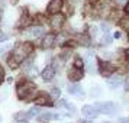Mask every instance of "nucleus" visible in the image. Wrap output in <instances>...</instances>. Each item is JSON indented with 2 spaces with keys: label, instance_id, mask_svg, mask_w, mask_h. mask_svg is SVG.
<instances>
[{
  "label": "nucleus",
  "instance_id": "nucleus-27",
  "mask_svg": "<svg viewBox=\"0 0 129 123\" xmlns=\"http://www.w3.org/2000/svg\"><path fill=\"white\" fill-rule=\"evenodd\" d=\"M116 3L119 6H125V5H128V0H116Z\"/></svg>",
  "mask_w": 129,
  "mask_h": 123
},
{
  "label": "nucleus",
  "instance_id": "nucleus-23",
  "mask_svg": "<svg viewBox=\"0 0 129 123\" xmlns=\"http://www.w3.org/2000/svg\"><path fill=\"white\" fill-rule=\"evenodd\" d=\"M7 99V90L5 88V90H2L0 91V101H3V100Z\"/></svg>",
  "mask_w": 129,
  "mask_h": 123
},
{
  "label": "nucleus",
  "instance_id": "nucleus-18",
  "mask_svg": "<svg viewBox=\"0 0 129 123\" xmlns=\"http://www.w3.org/2000/svg\"><path fill=\"white\" fill-rule=\"evenodd\" d=\"M100 93H102V88L99 86H91L90 88V94H91V97H99Z\"/></svg>",
  "mask_w": 129,
  "mask_h": 123
},
{
  "label": "nucleus",
  "instance_id": "nucleus-35",
  "mask_svg": "<svg viewBox=\"0 0 129 123\" xmlns=\"http://www.w3.org/2000/svg\"><path fill=\"white\" fill-rule=\"evenodd\" d=\"M16 2H18V0H12V3H16Z\"/></svg>",
  "mask_w": 129,
  "mask_h": 123
},
{
  "label": "nucleus",
  "instance_id": "nucleus-4",
  "mask_svg": "<svg viewBox=\"0 0 129 123\" xmlns=\"http://www.w3.org/2000/svg\"><path fill=\"white\" fill-rule=\"evenodd\" d=\"M62 5H64L62 0H51V2L48 3V6H47V12L51 13V15L59 13V10L62 9Z\"/></svg>",
  "mask_w": 129,
  "mask_h": 123
},
{
  "label": "nucleus",
  "instance_id": "nucleus-24",
  "mask_svg": "<svg viewBox=\"0 0 129 123\" xmlns=\"http://www.w3.org/2000/svg\"><path fill=\"white\" fill-rule=\"evenodd\" d=\"M88 32H90L88 35L91 36V38H94V36H96V32H97V29H96V26H90V29H88Z\"/></svg>",
  "mask_w": 129,
  "mask_h": 123
},
{
  "label": "nucleus",
  "instance_id": "nucleus-29",
  "mask_svg": "<svg viewBox=\"0 0 129 123\" xmlns=\"http://www.w3.org/2000/svg\"><path fill=\"white\" fill-rule=\"evenodd\" d=\"M6 35H3V32H0V42H3V41H6Z\"/></svg>",
  "mask_w": 129,
  "mask_h": 123
},
{
  "label": "nucleus",
  "instance_id": "nucleus-17",
  "mask_svg": "<svg viewBox=\"0 0 129 123\" xmlns=\"http://www.w3.org/2000/svg\"><path fill=\"white\" fill-rule=\"evenodd\" d=\"M35 103L38 106H51V104H52V103L48 100V97H45V96H39V97H36Z\"/></svg>",
  "mask_w": 129,
  "mask_h": 123
},
{
  "label": "nucleus",
  "instance_id": "nucleus-33",
  "mask_svg": "<svg viewBox=\"0 0 129 123\" xmlns=\"http://www.w3.org/2000/svg\"><path fill=\"white\" fill-rule=\"evenodd\" d=\"M126 12H128V15H129V5L126 6Z\"/></svg>",
  "mask_w": 129,
  "mask_h": 123
},
{
  "label": "nucleus",
  "instance_id": "nucleus-12",
  "mask_svg": "<svg viewBox=\"0 0 129 123\" xmlns=\"http://www.w3.org/2000/svg\"><path fill=\"white\" fill-rule=\"evenodd\" d=\"M68 93L71 96H76V97H84V90H83L81 86H78V84H73L68 87Z\"/></svg>",
  "mask_w": 129,
  "mask_h": 123
},
{
  "label": "nucleus",
  "instance_id": "nucleus-9",
  "mask_svg": "<svg viewBox=\"0 0 129 123\" xmlns=\"http://www.w3.org/2000/svg\"><path fill=\"white\" fill-rule=\"evenodd\" d=\"M55 41H57V35L55 33H47L42 39V47L45 49H49L55 45Z\"/></svg>",
  "mask_w": 129,
  "mask_h": 123
},
{
  "label": "nucleus",
  "instance_id": "nucleus-8",
  "mask_svg": "<svg viewBox=\"0 0 129 123\" xmlns=\"http://www.w3.org/2000/svg\"><path fill=\"white\" fill-rule=\"evenodd\" d=\"M51 26H52L54 29H59L62 25H64L65 22V18L61 15V13H55V15H52V18H51Z\"/></svg>",
  "mask_w": 129,
  "mask_h": 123
},
{
  "label": "nucleus",
  "instance_id": "nucleus-28",
  "mask_svg": "<svg viewBox=\"0 0 129 123\" xmlns=\"http://www.w3.org/2000/svg\"><path fill=\"white\" fill-rule=\"evenodd\" d=\"M3 78H5V71H3L2 65H0V84H2V81H3Z\"/></svg>",
  "mask_w": 129,
  "mask_h": 123
},
{
  "label": "nucleus",
  "instance_id": "nucleus-15",
  "mask_svg": "<svg viewBox=\"0 0 129 123\" xmlns=\"http://www.w3.org/2000/svg\"><path fill=\"white\" fill-rule=\"evenodd\" d=\"M86 61H87V70L90 74H96V65H94V59H93V54H87V58H86Z\"/></svg>",
  "mask_w": 129,
  "mask_h": 123
},
{
  "label": "nucleus",
  "instance_id": "nucleus-10",
  "mask_svg": "<svg viewBox=\"0 0 129 123\" xmlns=\"http://www.w3.org/2000/svg\"><path fill=\"white\" fill-rule=\"evenodd\" d=\"M122 84V77L119 74H112L110 77H107V86L110 88H117Z\"/></svg>",
  "mask_w": 129,
  "mask_h": 123
},
{
  "label": "nucleus",
  "instance_id": "nucleus-13",
  "mask_svg": "<svg viewBox=\"0 0 129 123\" xmlns=\"http://www.w3.org/2000/svg\"><path fill=\"white\" fill-rule=\"evenodd\" d=\"M113 67H112L109 62H100V72H102V75H105V77H110L112 74H113Z\"/></svg>",
  "mask_w": 129,
  "mask_h": 123
},
{
  "label": "nucleus",
  "instance_id": "nucleus-30",
  "mask_svg": "<svg viewBox=\"0 0 129 123\" xmlns=\"http://www.w3.org/2000/svg\"><path fill=\"white\" fill-rule=\"evenodd\" d=\"M119 123H129V119H120Z\"/></svg>",
  "mask_w": 129,
  "mask_h": 123
},
{
  "label": "nucleus",
  "instance_id": "nucleus-25",
  "mask_svg": "<svg viewBox=\"0 0 129 123\" xmlns=\"http://www.w3.org/2000/svg\"><path fill=\"white\" fill-rule=\"evenodd\" d=\"M109 42H110V36H109V33L106 32L105 38H102V44H109Z\"/></svg>",
  "mask_w": 129,
  "mask_h": 123
},
{
  "label": "nucleus",
  "instance_id": "nucleus-14",
  "mask_svg": "<svg viewBox=\"0 0 129 123\" xmlns=\"http://www.w3.org/2000/svg\"><path fill=\"white\" fill-rule=\"evenodd\" d=\"M52 119H61L59 114H52V113H41V116H38V122H49V120H52Z\"/></svg>",
  "mask_w": 129,
  "mask_h": 123
},
{
  "label": "nucleus",
  "instance_id": "nucleus-16",
  "mask_svg": "<svg viewBox=\"0 0 129 123\" xmlns=\"http://www.w3.org/2000/svg\"><path fill=\"white\" fill-rule=\"evenodd\" d=\"M57 106H58V107H62L65 110H70L71 113H76V107L71 104V103H68L67 100H61L59 103H57Z\"/></svg>",
  "mask_w": 129,
  "mask_h": 123
},
{
  "label": "nucleus",
  "instance_id": "nucleus-31",
  "mask_svg": "<svg viewBox=\"0 0 129 123\" xmlns=\"http://www.w3.org/2000/svg\"><path fill=\"white\" fill-rule=\"evenodd\" d=\"M78 123H90V122H86V120H80Z\"/></svg>",
  "mask_w": 129,
  "mask_h": 123
},
{
  "label": "nucleus",
  "instance_id": "nucleus-5",
  "mask_svg": "<svg viewBox=\"0 0 129 123\" xmlns=\"http://www.w3.org/2000/svg\"><path fill=\"white\" fill-rule=\"evenodd\" d=\"M81 113L86 119H96L100 111L96 109V106H84L81 109Z\"/></svg>",
  "mask_w": 129,
  "mask_h": 123
},
{
  "label": "nucleus",
  "instance_id": "nucleus-2",
  "mask_svg": "<svg viewBox=\"0 0 129 123\" xmlns=\"http://www.w3.org/2000/svg\"><path fill=\"white\" fill-rule=\"evenodd\" d=\"M35 90V84L30 81H23L18 86V97L22 100H29L32 99V94Z\"/></svg>",
  "mask_w": 129,
  "mask_h": 123
},
{
  "label": "nucleus",
  "instance_id": "nucleus-6",
  "mask_svg": "<svg viewBox=\"0 0 129 123\" xmlns=\"http://www.w3.org/2000/svg\"><path fill=\"white\" fill-rule=\"evenodd\" d=\"M45 33V29L42 28V26H32L29 29L26 30V33L25 35L28 36V38H32V39H36V38H39L41 35Z\"/></svg>",
  "mask_w": 129,
  "mask_h": 123
},
{
  "label": "nucleus",
  "instance_id": "nucleus-22",
  "mask_svg": "<svg viewBox=\"0 0 129 123\" xmlns=\"http://www.w3.org/2000/svg\"><path fill=\"white\" fill-rule=\"evenodd\" d=\"M39 111H41V110H39V107H32V109L29 110V116L34 117V116H36V114H38Z\"/></svg>",
  "mask_w": 129,
  "mask_h": 123
},
{
  "label": "nucleus",
  "instance_id": "nucleus-26",
  "mask_svg": "<svg viewBox=\"0 0 129 123\" xmlns=\"http://www.w3.org/2000/svg\"><path fill=\"white\" fill-rule=\"evenodd\" d=\"M125 91H129V75L125 78Z\"/></svg>",
  "mask_w": 129,
  "mask_h": 123
},
{
  "label": "nucleus",
  "instance_id": "nucleus-37",
  "mask_svg": "<svg viewBox=\"0 0 129 123\" xmlns=\"http://www.w3.org/2000/svg\"><path fill=\"white\" fill-rule=\"evenodd\" d=\"M128 41H129V33H128Z\"/></svg>",
  "mask_w": 129,
  "mask_h": 123
},
{
  "label": "nucleus",
  "instance_id": "nucleus-19",
  "mask_svg": "<svg viewBox=\"0 0 129 123\" xmlns=\"http://www.w3.org/2000/svg\"><path fill=\"white\" fill-rule=\"evenodd\" d=\"M28 117H29V114H26L23 111H19V113L15 114V120H16V122H20V120H26Z\"/></svg>",
  "mask_w": 129,
  "mask_h": 123
},
{
  "label": "nucleus",
  "instance_id": "nucleus-36",
  "mask_svg": "<svg viewBox=\"0 0 129 123\" xmlns=\"http://www.w3.org/2000/svg\"><path fill=\"white\" fill-rule=\"evenodd\" d=\"M90 2H97V0H90Z\"/></svg>",
  "mask_w": 129,
  "mask_h": 123
},
{
  "label": "nucleus",
  "instance_id": "nucleus-32",
  "mask_svg": "<svg viewBox=\"0 0 129 123\" xmlns=\"http://www.w3.org/2000/svg\"><path fill=\"white\" fill-rule=\"evenodd\" d=\"M16 123H26V120H20V122H16Z\"/></svg>",
  "mask_w": 129,
  "mask_h": 123
},
{
  "label": "nucleus",
  "instance_id": "nucleus-21",
  "mask_svg": "<svg viewBox=\"0 0 129 123\" xmlns=\"http://www.w3.org/2000/svg\"><path fill=\"white\" fill-rule=\"evenodd\" d=\"M83 65H84V62H83L81 58H76V59H74V67H77V68H81V70H83Z\"/></svg>",
  "mask_w": 129,
  "mask_h": 123
},
{
  "label": "nucleus",
  "instance_id": "nucleus-20",
  "mask_svg": "<svg viewBox=\"0 0 129 123\" xmlns=\"http://www.w3.org/2000/svg\"><path fill=\"white\" fill-rule=\"evenodd\" d=\"M59 94H61L59 88H57V87L51 88V93H49V96H51V97H52L54 100H55V99H58V97H59Z\"/></svg>",
  "mask_w": 129,
  "mask_h": 123
},
{
  "label": "nucleus",
  "instance_id": "nucleus-1",
  "mask_svg": "<svg viewBox=\"0 0 129 123\" xmlns=\"http://www.w3.org/2000/svg\"><path fill=\"white\" fill-rule=\"evenodd\" d=\"M32 51H34V45H32L30 42L19 44V45H16V48L13 49L10 58L7 59V62H9V65H10V67L16 68L19 64H22V62H23L25 58H26L28 55H30V54H32Z\"/></svg>",
  "mask_w": 129,
  "mask_h": 123
},
{
  "label": "nucleus",
  "instance_id": "nucleus-3",
  "mask_svg": "<svg viewBox=\"0 0 129 123\" xmlns=\"http://www.w3.org/2000/svg\"><path fill=\"white\" fill-rule=\"evenodd\" d=\"M96 109L100 111V113H103V114H107V116H115L119 113V106L116 103H113V101H106V103H97L96 104Z\"/></svg>",
  "mask_w": 129,
  "mask_h": 123
},
{
  "label": "nucleus",
  "instance_id": "nucleus-34",
  "mask_svg": "<svg viewBox=\"0 0 129 123\" xmlns=\"http://www.w3.org/2000/svg\"><path fill=\"white\" fill-rule=\"evenodd\" d=\"M126 57H128V58H129V49H128V51H126Z\"/></svg>",
  "mask_w": 129,
  "mask_h": 123
},
{
  "label": "nucleus",
  "instance_id": "nucleus-7",
  "mask_svg": "<svg viewBox=\"0 0 129 123\" xmlns=\"http://www.w3.org/2000/svg\"><path fill=\"white\" fill-rule=\"evenodd\" d=\"M68 80H71V81H74L77 83L78 80H81V77H83V71L81 68H77V67H71L70 70H68Z\"/></svg>",
  "mask_w": 129,
  "mask_h": 123
},
{
  "label": "nucleus",
  "instance_id": "nucleus-11",
  "mask_svg": "<svg viewBox=\"0 0 129 123\" xmlns=\"http://www.w3.org/2000/svg\"><path fill=\"white\" fill-rule=\"evenodd\" d=\"M54 77H55V68L51 67V65L45 67L44 71H42V78H44V81H51V80H54Z\"/></svg>",
  "mask_w": 129,
  "mask_h": 123
},
{
  "label": "nucleus",
  "instance_id": "nucleus-38",
  "mask_svg": "<svg viewBox=\"0 0 129 123\" xmlns=\"http://www.w3.org/2000/svg\"><path fill=\"white\" fill-rule=\"evenodd\" d=\"M0 120H2V117H0Z\"/></svg>",
  "mask_w": 129,
  "mask_h": 123
}]
</instances>
